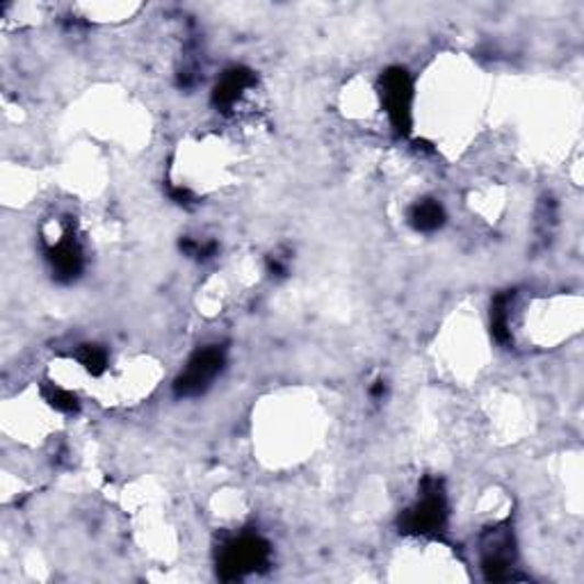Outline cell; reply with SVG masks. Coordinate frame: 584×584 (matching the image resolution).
Returning <instances> with one entry per match:
<instances>
[{"mask_svg":"<svg viewBox=\"0 0 584 584\" xmlns=\"http://www.w3.org/2000/svg\"><path fill=\"white\" fill-rule=\"evenodd\" d=\"M270 562V546L256 535H243L224 546L220 573L224 580H243Z\"/></svg>","mask_w":584,"mask_h":584,"instance_id":"cell-1","label":"cell"},{"mask_svg":"<svg viewBox=\"0 0 584 584\" xmlns=\"http://www.w3.org/2000/svg\"><path fill=\"white\" fill-rule=\"evenodd\" d=\"M254 90H256V78H254L251 71H247V69H231L217 82L215 92H213V101H215L217 110L233 112L238 105H243V101Z\"/></svg>","mask_w":584,"mask_h":584,"instance_id":"cell-7","label":"cell"},{"mask_svg":"<svg viewBox=\"0 0 584 584\" xmlns=\"http://www.w3.org/2000/svg\"><path fill=\"white\" fill-rule=\"evenodd\" d=\"M448 503L443 486L438 480H425L420 498L408 507L402 518V530L412 535H431L446 525Z\"/></svg>","mask_w":584,"mask_h":584,"instance_id":"cell-2","label":"cell"},{"mask_svg":"<svg viewBox=\"0 0 584 584\" xmlns=\"http://www.w3.org/2000/svg\"><path fill=\"white\" fill-rule=\"evenodd\" d=\"M514 564V543L505 528L491 530L482 541V566L491 580H503Z\"/></svg>","mask_w":584,"mask_h":584,"instance_id":"cell-6","label":"cell"},{"mask_svg":"<svg viewBox=\"0 0 584 584\" xmlns=\"http://www.w3.org/2000/svg\"><path fill=\"white\" fill-rule=\"evenodd\" d=\"M46 258L50 260V268L57 279L74 281L82 272V251L74 238L71 228L57 233V238L48 240Z\"/></svg>","mask_w":584,"mask_h":584,"instance_id":"cell-5","label":"cell"},{"mask_svg":"<svg viewBox=\"0 0 584 584\" xmlns=\"http://www.w3.org/2000/svg\"><path fill=\"white\" fill-rule=\"evenodd\" d=\"M408 222L414 224L416 231L429 233V231H436V228L443 226L446 211H443V206L438 201L423 199V201H418L416 206L412 209V215H408Z\"/></svg>","mask_w":584,"mask_h":584,"instance_id":"cell-8","label":"cell"},{"mask_svg":"<svg viewBox=\"0 0 584 584\" xmlns=\"http://www.w3.org/2000/svg\"><path fill=\"white\" fill-rule=\"evenodd\" d=\"M382 103L397 133H408L414 120V85L404 69H391L382 78Z\"/></svg>","mask_w":584,"mask_h":584,"instance_id":"cell-3","label":"cell"},{"mask_svg":"<svg viewBox=\"0 0 584 584\" xmlns=\"http://www.w3.org/2000/svg\"><path fill=\"white\" fill-rule=\"evenodd\" d=\"M224 363H226V355L220 345L199 349V352L188 361L186 370L177 379V384H173V389H177V395H181V397L201 395L215 382L217 374L224 368Z\"/></svg>","mask_w":584,"mask_h":584,"instance_id":"cell-4","label":"cell"}]
</instances>
